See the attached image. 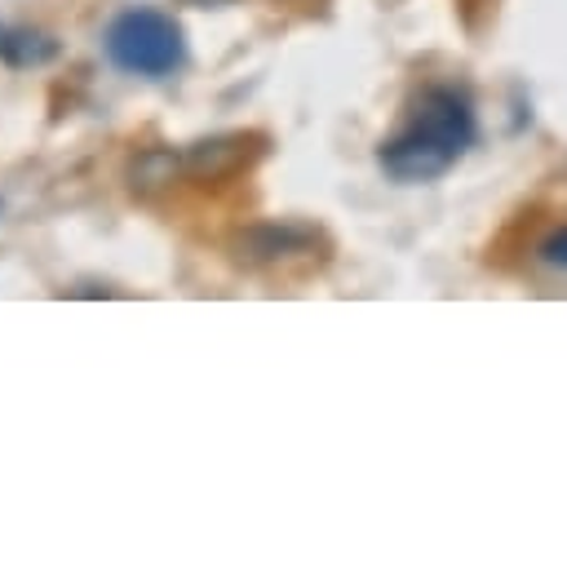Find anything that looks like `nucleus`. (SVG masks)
Instances as JSON below:
<instances>
[{
  "label": "nucleus",
  "mask_w": 567,
  "mask_h": 563,
  "mask_svg": "<svg viewBox=\"0 0 567 563\" xmlns=\"http://www.w3.org/2000/svg\"><path fill=\"white\" fill-rule=\"evenodd\" d=\"M478 137V111L465 84L430 80L408 106V120L381 137L377 168L399 186H421L456 168V160Z\"/></svg>",
  "instance_id": "obj_1"
},
{
  "label": "nucleus",
  "mask_w": 567,
  "mask_h": 563,
  "mask_svg": "<svg viewBox=\"0 0 567 563\" xmlns=\"http://www.w3.org/2000/svg\"><path fill=\"white\" fill-rule=\"evenodd\" d=\"M102 53L124 75L164 80L186 66V31L173 13L155 9V4H128L106 22Z\"/></svg>",
  "instance_id": "obj_2"
},
{
  "label": "nucleus",
  "mask_w": 567,
  "mask_h": 563,
  "mask_svg": "<svg viewBox=\"0 0 567 563\" xmlns=\"http://www.w3.org/2000/svg\"><path fill=\"white\" fill-rule=\"evenodd\" d=\"M323 244V235L306 222H257L235 235V257L244 266H279L288 257H306Z\"/></svg>",
  "instance_id": "obj_3"
},
{
  "label": "nucleus",
  "mask_w": 567,
  "mask_h": 563,
  "mask_svg": "<svg viewBox=\"0 0 567 563\" xmlns=\"http://www.w3.org/2000/svg\"><path fill=\"white\" fill-rule=\"evenodd\" d=\"M244 160H248L244 133H221V137L195 142V146L186 151V173L199 177V182H213V177H226L230 168H239Z\"/></svg>",
  "instance_id": "obj_4"
},
{
  "label": "nucleus",
  "mask_w": 567,
  "mask_h": 563,
  "mask_svg": "<svg viewBox=\"0 0 567 563\" xmlns=\"http://www.w3.org/2000/svg\"><path fill=\"white\" fill-rule=\"evenodd\" d=\"M58 58V40L44 27H4L0 62L4 66H44Z\"/></svg>",
  "instance_id": "obj_5"
},
{
  "label": "nucleus",
  "mask_w": 567,
  "mask_h": 563,
  "mask_svg": "<svg viewBox=\"0 0 567 563\" xmlns=\"http://www.w3.org/2000/svg\"><path fill=\"white\" fill-rule=\"evenodd\" d=\"M182 164H186V160H182V155H173V151H164V146L142 151V155L133 160V168H128L133 191H159L164 182H173V173H177Z\"/></svg>",
  "instance_id": "obj_6"
},
{
  "label": "nucleus",
  "mask_w": 567,
  "mask_h": 563,
  "mask_svg": "<svg viewBox=\"0 0 567 563\" xmlns=\"http://www.w3.org/2000/svg\"><path fill=\"white\" fill-rule=\"evenodd\" d=\"M536 262L549 266V270H563V275H567V222H558V226L545 231V239L536 244Z\"/></svg>",
  "instance_id": "obj_7"
},
{
  "label": "nucleus",
  "mask_w": 567,
  "mask_h": 563,
  "mask_svg": "<svg viewBox=\"0 0 567 563\" xmlns=\"http://www.w3.org/2000/svg\"><path fill=\"white\" fill-rule=\"evenodd\" d=\"M177 4H190V9H221V4H235V0H177Z\"/></svg>",
  "instance_id": "obj_8"
},
{
  "label": "nucleus",
  "mask_w": 567,
  "mask_h": 563,
  "mask_svg": "<svg viewBox=\"0 0 567 563\" xmlns=\"http://www.w3.org/2000/svg\"><path fill=\"white\" fill-rule=\"evenodd\" d=\"M0 213H4V199H0Z\"/></svg>",
  "instance_id": "obj_9"
},
{
  "label": "nucleus",
  "mask_w": 567,
  "mask_h": 563,
  "mask_svg": "<svg viewBox=\"0 0 567 563\" xmlns=\"http://www.w3.org/2000/svg\"><path fill=\"white\" fill-rule=\"evenodd\" d=\"M0 40H4V27H0Z\"/></svg>",
  "instance_id": "obj_10"
}]
</instances>
